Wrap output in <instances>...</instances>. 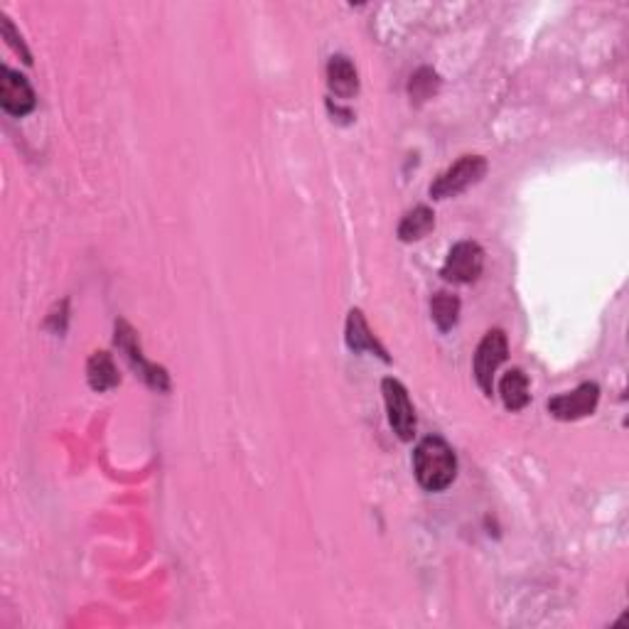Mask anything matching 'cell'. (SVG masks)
<instances>
[{"mask_svg": "<svg viewBox=\"0 0 629 629\" xmlns=\"http://www.w3.org/2000/svg\"><path fill=\"white\" fill-rule=\"evenodd\" d=\"M116 344H118V349L126 354V359L131 362V367L136 369V376H141V379L150 386V389H155V391H168L170 389L168 372H165L163 367H158V364H150L148 359L143 357L136 330H133V327L128 325L126 320L116 322Z\"/></svg>", "mask_w": 629, "mask_h": 629, "instance_id": "3957f363", "label": "cell"}, {"mask_svg": "<svg viewBox=\"0 0 629 629\" xmlns=\"http://www.w3.org/2000/svg\"><path fill=\"white\" fill-rule=\"evenodd\" d=\"M438 74L433 72V69H418L416 74L411 77V84H408V94H411L413 101H428L430 96L438 91Z\"/></svg>", "mask_w": 629, "mask_h": 629, "instance_id": "9a60e30c", "label": "cell"}, {"mask_svg": "<svg viewBox=\"0 0 629 629\" xmlns=\"http://www.w3.org/2000/svg\"><path fill=\"white\" fill-rule=\"evenodd\" d=\"M435 227V214L430 207H413L411 212L403 214L401 224H399V239L406 241V244H411V241H418L423 239V236H428L430 231H433Z\"/></svg>", "mask_w": 629, "mask_h": 629, "instance_id": "4fadbf2b", "label": "cell"}, {"mask_svg": "<svg viewBox=\"0 0 629 629\" xmlns=\"http://www.w3.org/2000/svg\"><path fill=\"white\" fill-rule=\"evenodd\" d=\"M327 86L340 99H352L359 91L357 67L347 55H332L327 62Z\"/></svg>", "mask_w": 629, "mask_h": 629, "instance_id": "30bf717a", "label": "cell"}, {"mask_svg": "<svg viewBox=\"0 0 629 629\" xmlns=\"http://www.w3.org/2000/svg\"><path fill=\"white\" fill-rule=\"evenodd\" d=\"M344 340H347V347L352 349L354 354L372 352V354H376V357L384 359V362H389V354H386V349L381 347V342L372 335V330H369L362 310H352V313H349L347 330H344Z\"/></svg>", "mask_w": 629, "mask_h": 629, "instance_id": "9c48e42d", "label": "cell"}, {"mask_svg": "<svg viewBox=\"0 0 629 629\" xmlns=\"http://www.w3.org/2000/svg\"><path fill=\"white\" fill-rule=\"evenodd\" d=\"M600 403V386L595 381H585L578 389L568 394L553 396L548 401V413L558 421H580L585 416H593V411Z\"/></svg>", "mask_w": 629, "mask_h": 629, "instance_id": "52a82bcc", "label": "cell"}, {"mask_svg": "<svg viewBox=\"0 0 629 629\" xmlns=\"http://www.w3.org/2000/svg\"><path fill=\"white\" fill-rule=\"evenodd\" d=\"M3 35H5V37H8L10 47H13V50H15V52H20V55H23V59H25V62H28V64H30V62H32V59H30V52H28V50H25V45H23V37H20V35H18V32H15V30H13V25H10V20H8V18H3Z\"/></svg>", "mask_w": 629, "mask_h": 629, "instance_id": "2e32d148", "label": "cell"}, {"mask_svg": "<svg viewBox=\"0 0 629 629\" xmlns=\"http://www.w3.org/2000/svg\"><path fill=\"white\" fill-rule=\"evenodd\" d=\"M507 354L509 344L502 330H489L482 337L480 347L475 352V379L477 386L485 391V396L494 394V376H497V369L507 362Z\"/></svg>", "mask_w": 629, "mask_h": 629, "instance_id": "277c9868", "label": "cell"}, {"mask_svg": "<svg viewBox=\"0 0 629 629\" xmlns=\"http://www.w3.org/2000/svg\"><path fill=\"white\" fill-rule=\"evenodd\" d=\"M381 394H384L386 413H389V423L394 428V433L399 435L403 443L413 440L416 435V411H413V403L408 399L406 386L399 379H384L381 381Z\"/></svg>", "mask_w": 629, "mask_h": 629, "instance_id": "8992f818", "label": "cell"}, {"mask_svg": "<svg viewBox=\"0 0 629 629\" xmlns=\"http://www.w3.org/2000/svg\"><path fill=\"white\" fill-rule=\"evenodd\" d=\"M499 396H502V403L507 406V411H521L531 399L529 376L521 372V369L507 372L502 376V381H499Z\"/></svg>", "mask_w": 629, "mask_h": 629, "instance_id": "7c38bea8", "label": "cell"}, {"mask_svg": "<svg viewBox=\"0 0 629 629\" xmlns=\"http://www.w3.org/2000/svg\"><path fill=\"white\" fill-rule=\"evenodd\" d=\"M35 104V91H32L28 79L8 67L0 69V106H3L5 114L23 118L35 109Z\"/></svg>", "mask_w": 629, "mask_h": 629, "instance_id": "ba28073f", "label": "cell"}, {"mask_svg": "<svg viewBox=\"0 0 629 629\" xmlns=\"http://www.w3.org/2000/svg\"><path fill=\"white\" fill-rule=\"evenodd\" d=\"M482 268H485V251H482V246L475 244V241H460V244H455L450 249L440 276L448 283L467 286V283H475L482 276Z\"/></svg>", "mask_w": 629, "mask_h": 629, "instance_id": "5b68a950", "label": "cell"}, {"mask_svg": "<svg viewBox=\"0 0 629 629\" xmlns=\"http://www.w3.org/2000/svg\"><path fill=\"white\" fill-rule=\"evenodd\" d=\"M487 172V160L482 155H462L455 165H450L448 170L440 172L435 177V182L430 185V197L433 200H448V197L460 195L467 187H472L475 182H480Z\"/></svg>", "mask_w": 629, "mask_h": 629, "instance_id": "7a4b0ae2", "label": "cell"}, {"mask_svg": "<svg viewBox=\"0 0 629 629\" xmlns=\"http://www.w3.org/2000/svg\"><path fill=\"white\" fill-rule=\"evenodd\" d=\"M413 472L418 485L428 492H443L458 477V458L455 450L440 435H428L416 445L413 453Z\"/></svg>", "mask_w": 629, "mask_h": 629, "instance_id": "6da1fadb", "label": "cell"}, {"mask_svg": "<svg viewBox=\"0 0 629 629\" xmlns=\"http://www.w3.org/2000/svg\"><path fill=\"white\" fill-rule=\"evenodd\" d=\"M430 315H433V322L438 325L440 332L453 330V327L458 325V317H460L458 295L435 293L433 300H430Z\"/></svg>", "mask_w": 629, "mask_h": 629, "instance_id": "5bb4252c", "label": "cell"}, {"mask_svg": "<svg viewBox=\"0 0 629 629\" xmlns=\"http://www.w3.org/2000/svg\"><path fill=\"white\" fill-rule=\"evenodd\" d=\"M86 379L94 391H109L118 386V369L109 352H94L86 362Z\"/></svg>", "mask_w": 629, "mask_h": 629, "instance_id": "8fae6325", "label": "cell"}]
</instances>
